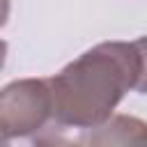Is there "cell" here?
<instances>
[{
	"label": "cell",
	"mask_w": 147,
	"mask_h": 147,
	"mask_svg": "<svg viewBox=\"0 0 147 147\" xmlns=\"http://www.w3.org/2000/svg\"><path fill=\"white\" fill-rule=\"evenodd\" d=\"M53 117L48 78H23L0 90V136L25 138L37 133Z\"/></svg>",
	"instance_id": "7a4b0ae2"
},
{
	"label": "cell",
	"mask_w": 147,
	"mask_h": 147,
	"mask_svg": "<svg viewBox=\"0 0 147 147\" xmlns=\"http://www.w3.org/2000/svg\"><path fill=\"white\" fill-rule=\"evenodd\" d=\"M145 41H103L48 78L53 119L62 126L103 124L131 90H142Z\"/></svg>",
	"instance_id": "6da1fadb"
},
{
	"label": "cell",
	"mask_w": 147,
	"mask_h": 147,
	"mask_svg": "<svg viewBox=\"0 0 147 147\" xmlns=\"http://www.w3.org/2000/svg\"><path fill=\"white\" fill-rule=\"evenodd\" d=\"M5 60H7V44H5L2 39H0V69H2Z\"/></svg>",
	"instance_id": "277c9868"
},
{
	"label": "cell",
	"mask_w": 147,
	"mask_h": 147,
	"mask_svg": "<svg viewBox=\"0 0 147 147\" xmlns=\"http://www.w3.org/2000/svg\"><path fill=\"white\" fill-rule=\"evenodd\" d=\"M2 142H7V140H5V138H2V136H0V145H2Z\"/></svg>",
	"instance_id": "5b68a950"
},
{
	"label": "cell",
	"mask_w": 147,
	"mask_h": 147,
	"mask_svg": "<svg viewBox=\"0 0 147 147\" xmlns=\"http://www.w3.org/2000/svg\"><path fill=\"white\" fill-rule=\"evenodd\" d=\"M9 18V0H0V28L7 23Z\"/></svg>",
	"instance_id": "3957f363"
}]
</instances>
